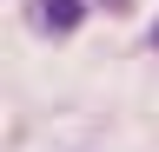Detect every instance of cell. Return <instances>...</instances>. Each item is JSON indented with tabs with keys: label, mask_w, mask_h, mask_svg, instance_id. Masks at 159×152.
<instances>
[{
	"label": "cell",
	"mask_w": 159,
	"mask_h": 152,
	"mask_svg": "<svg viewBox=\"0 0 159 152\" xmlns=\"http://www.w3.org/2000/svg\"><path fill=\"white\" fill-rule=\"evenodd\" d=\"M80 13H86V0H40V20H47V33H73Z\"/></svg>",
	"instance_id": "6da1fadb"
}]
</instances>
